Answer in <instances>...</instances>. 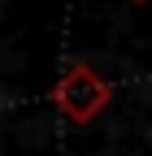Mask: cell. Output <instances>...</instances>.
<instances>
[{
    "label": "cell",
    "instance_id": "6da1fadb",
    "mask_svg": "<svg viewBox=\"0 0 152 156\" xmlns=\"http://www.w3.org/2000/svg\"><path fill=\"white\" fill-rule=\"evenodd\" d=\"M52 104H56V113H61L70 126H91L113 104V87L87 61H70L61 69V78L52 83Z\"/></svg>",
    "mask_w": 152,
    "mask_h": 156
},
{
    "label": "cell",
    "instance_id": "7a4b0ae2",
    "mask_svg": "<svg viewBox=\"0 0 152 156\" xmlns=\"http://www.w3.org/2000/svg\"><path fill=\"white\" fill-rule=\"evenodd\" d=\"M135 5H148V0H135Z\"/></svg>",
    "mask_w": 152,
    "mask_h": 156
}]
</instances>
